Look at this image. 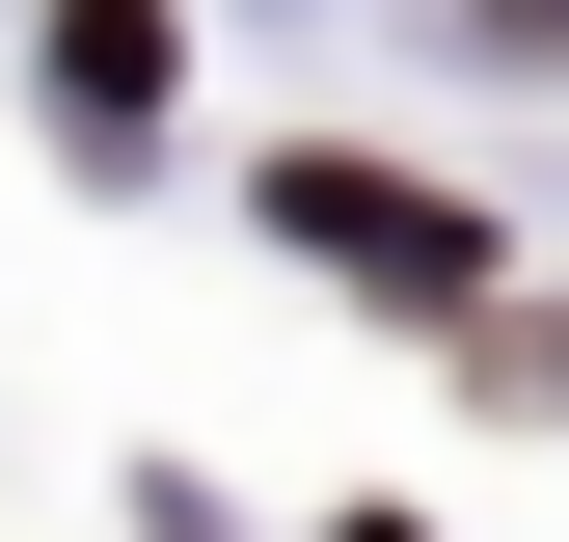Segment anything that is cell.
I'll list each match as a JSON object with an SVG mask.
<instances>
[{
    "label": "cell",
    "mask_w": 569,
    "mask_h": 542,
    "mask_svg": "<svg viewBox=\"0 0 569 542\" xmlns=\"http://www.w3.org/2000/svg\"><path fill=\"white\" fill-rule=\"evenodd\" d=\"M271 244L380 271V299H488V218H461V190H407V163H271Z\"/></svg>",
    "instance_id": "1"
},
{
    "label": "cell",
    "mask_w": 569,
    "mask_h": 542,
    "mask_svg": "<svg viewBox=\"0 0 569 542\" xmlns=\"http://www.w3.org/2000/svg\"><path fill=\"white\" fill-rule=\"evenodd\" d=\"M28 82H54V109H82V136H136V109H163V82H190V54H163V28H136V0H82V28H54V54H28Z\"/></svg>",
    "instance_id": "2"
},
{
    "label": "cell",
    "mask_w": 569,
    "mask_h": 542,
    "mask_svg": "<svg viewBox=\"0 0 569 542\" xmlns=\"http://www.w3.org/2000/svg\"><path fill=\"white\" fill-rule=\"evenodd\" d=\"M461 54L488 82H569V0H461Z\"/></svg>",
    "instance_id": "3"
}]
</instances>
